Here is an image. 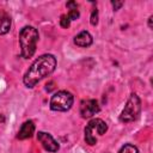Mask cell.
<instances>
[{
  "instance_id": "1",
  "label": "cell",
  "mask_w": 153,
  "mask_h": 153,
  "mask_svg": "<svg viewBox=\"0 0 153 153\" xmlns=\"http://www.w3.org/2000/svg\"><path fill=\"white\" fill-rule=\"evenodd\" d=\"M56 67V59L51 54H44L39 56L27 69L24 75V84L26 87H33L43 78L50 75Z\"/></svg>"
},
{
  "instance_id": "2",
  "label": "cell",
  "mask_w": 153,
  "mask_h": 153,
  "mask_svg": "<svg viewBox=\"0 0 153 153\" xmlns=\"http://www.w3.org/2000/svg\"><path fill=\"white\" fill-rule=\"evenodd\" d=\"M37 41H38V31L33 26H25L22 29L19 35V44H20V53L24 59H29L35 54Z\"/></svg>"
},
{
  "instance_id": "3",
  "label": "cell",
  "mask_w": 153,
  "mask_h": 153,
  "mask_svg": "<svg viewBox=\"0 0 153 153\" xmlns=\"http://www.w3.org/2000/svg\"><path fill=\"white\" fill-rule=\"evenodd\" d=\"M140 111H141V100L135 93H131L124 105V109L121 112L120 121L123 123L133 122L139 117Z\"/></svg>"
},
{
  "instance_id": "4",
  "label": "cell",
  "mask_w": 153,
  "mask_h": 153,
  "mask_svg": "<svg viewBox=\"0 0 153 153\" xmlns=\"http://www.w3.org/2000/svg\"><path fill=\"white\" fill-rule=\"evenodd\" d=\"M108 130L106 123L100 118H93L88 122V124L85 128V141L88 145H96L97 136L96 135H103Z\"/></svg>"
},
{
  "instance_id": "5",
  "label": "cell",
  "mask_w": 153,
  "mask_h": 153,
  "mask_svg": "<svg viewBox=\"0 0 153 153\" xmlns=\"http://www.w3.org/2000/svg\"><path fill=\"white\" fill-rule=\"evenodd\" d=\"M74 102L73 94L68 91H59L50 99V109L54 111H67Z\"/></svg>"
},
{
  "instance_id": "6",
  "label": "cell",
  "mask_w": 153,
  "mask_h": 153,
  "mask_svg": "<svg viewBox=\"0 0 153 153\" xmlns=\"http://www.w3.org/2000/svg\"><path fill=\"white\" fill-rule=\"evenodd\" d=\"M100 110L98 102L96 99H86L80 103V115L84 118H90L93 115L98 114Z\"/></svg>"
},
{
  "instance_id": "7",
  "label": "cell",
  "mask_w": 153,
  "mask_h": 153,
  "mask_svg": "<svg viewBox=\"0 0 153 153\" xmlns=\"http://www.w3.org/2000/svg\"><path fill=\"white\" fill-rule=\"evenodd\" d=\"M37 140L42 143V146H43V148L45 151H48V152H57L59 143L55 141V139L50 134L44 133V131H38Z\"/></svg>"
},
{
  "instance_id": "8",
  "label": "cell",
  "mask_w": 153,
  "mask_h": 153,
  "mask_svg": "<svg viewBox=\"0 0 153 153\" xmlns=\"http://www.w3.org/2000/svg\"><path fill=\"white\" fill-rule=\"evenodd\" d=\"M33 131H35V124H33V122H32V121H26V122H24V123L22 124V127H20V129H19V131H18L17 137H18L19 140L29 139V137L32 136Z\"/></svg>"
},
{
  "instance_id": "9",
  "label": "cell",
  "mask_w": 153,
  "mask_h": 153,
  "mask_svg": "<svg viewBox=\"0 0 153 153\" xmlns=\"http://www.w3.org/2000/svg\"><path fill=\"white\" fill-rule=\"evenodd\" d=\"M74 43L79 47L87 48L92 44V36L90 35L88 31H81L74 37Z\"/></svg>"
},
{
  "instance_id": "10",
  "label": "cell",
  "mask_w": 153,
  "mask_h": 153,
  "mask_svg": "<svg viewBox=\"0 0 153 153\" xmlns=\"http://www.w3.org/2000/svg\"><path fill=\"white\" fill-rule=\"evenodd\" d=\"M11 29V18L10 16L4 12L0 11V35H5L10 31Z\"/></svg>"
},
{
  "instance_id": "11",
  "label": "cell",
  "mask_w": 153,
  "mask_h": 153,
  "mask_svg": "<svg viewBox=\"0 0 153 153\" xmlns=\"http://www.w3.org/2000/svg\"><path fill=\"white\" fill-rule=\"evenodd\" d=\"M118 153H139V149H137L136 146H134L131 143H127L123 147H121Z\"/></svg>"
},
{
  "instance_id": "12",
  "label": "cell",
  "mask_w": 153,
  "mask_h": 153,
  "mask_svg": "<svg viewBox=\"0 0 153 153\" xmlns=\"http://www.w3.org/2000/svg\"><path fill=\"white\" fill-rule=\"evenodd\" d=\"M69 24H71V20H69V18H68L66 14H62V16H61V19H60V25H61L62 27L67 29V27L69 26Z\"/></svg>"
},
{
  "instance_id": "13",
  "label": "cell",
  "mask_w": 153,
  "mask_h": 153,
  "mask_svg": "<svg viewBox=\"0 0 153 153\" xmlns=\"http://www.w3.org/2000/svg\"><path fill=\"white\" fill-rule=\"evenodd\" d=\"M79 16H80V13H79V11L75 8V10H71L67 17L69 18V20H76V19L79 18Z\"/></svg>"
},
{
  "instance_id": "14",
  "label": "cell",
  "mask_w": 153,
  "mask_h": 153,
  "mask_svg": "<svg viewBox=\"0 0 153 153\" xmlns=\"http://www.w3.org/2000/svg\"><path fill=\"white\" fill-rule=\"evenodd\" d=\"M97 23H98V11H97V8H93L92 14H91V24L97 25Z\"/></svg>"
},
{
  "instance_id": "15",
  "label": "cell",
  "mask_w": 153,
  "mask_h": 153,
  "mask_svg": "<svg viewBox=\"0 0 153 153\" xmlns=\"http://www.w3.org/2000/svg\"><path fill=\"white\" fill-rule=\"evenodd\" d=\"M67 7L69 10H75V8H78V4L75 1H69V2H67Z\"/></svg>"
},
{
  "instance_id": "16",
  "label": "cell",
  "mask_w": 153,
  "mask_h": 153,
  "mask_svg": "<svg viewBox=\"0 0 153 153\" xmlns=\"http://www.w3.org/2000/svg\"><path fill=\"white\" fill-rule=\"evenodd\" d=\"M111 4H112V6H114V10H118V8L123 5V2H122V1H112Z\"/></svg>"
},
{
  "instance_id": "17",
  "label": "cell",
  "mask_w": 153,
  "mask_h": 153,
  "mask_svg": "<svg viewBox=\"0 0 153 153\" xmlns=\"http://www.w3.org/2000/svg\"><path fill=\"white\" fill-rule=\"evenodd\" d=\"M53 85H54V82H53V81H50L49 84H47V87H45V90H47L48 92H49V91H51V90L54 88V86H53Z\"/></svg>"
},
{
  "instance_id": "18",
  "label": "cell",
  "mask_w": 153,
  "mask_h": 153,
  "mask_svg": "<svg viewBox=\"0 0 153 153\" xmlns=\"http://www.w3.org/2000/svg\"><path fill=\"white\" fill-rule=\"evenodd\" d=\"M152 19H153V16H151V17L148 18V26H149V27H152Z\"/></svg>"
}]
</instances>
